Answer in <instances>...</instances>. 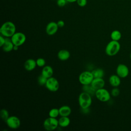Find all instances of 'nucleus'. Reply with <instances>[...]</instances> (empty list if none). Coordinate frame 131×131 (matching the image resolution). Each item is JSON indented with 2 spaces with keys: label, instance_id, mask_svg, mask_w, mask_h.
I'll return each instance as SVG.
<instances>
[{
  "label": "nucleus",
  "instance_id": "25",
  "mask_svg": "<svg viewBox=\"0 0 131 131\" xmlns=\"http://www.w3.org/2000/svg\"><path fill=\"white\" fill-rule=\"evenodd\" d=\"M48 78L45 76L42 75L41 74L37 78V82L39 85L41 86H43L46 85Z\"/></svg>",
  "mask_w": 131,
  "mask_h": 131
},
{
  "label": "nucleus",
  "instance_id": "1",
  "mask_svg": "<svg viewBox=\"0 0 131 131\" xmlns=\"http://www.w3.org/2000/svg\"><path fill=\"white\" fill-rule=\"evenodd\" d=\"M16 32V27L13 23L10 21L5 22L0 28L1 35L5 37L11 38Z\"/></svg>",
  "mask_w": 131,
  "mask_h": 131
},
{
  "label": "nucleus",
  "instance_id": "7",
  "mask_svg": "<svg viewBox=\"0 0 131 131\" xmlns=\"http://www.w3.org/2000/svg\"><path fill=\"white\" fill-rule=\"evenodd\" d=\"M11 39L15 46H20L23 45L26 40V35L20 32H15L11 37Z\"/></svg>",
  "mask_w": 131,
  "mask_h": 131
},
{
  "label": "nucleus",
  "instance_id": "23",
  "mask_svg": "<svg viewBox=\"0 0 131 131\" xmlns=\"http://www.w3.org/2000/svg\"><path fill=\"white\" fill-rule=\"evenodd\" d=\"M0 116L2 119L6 122L8 118L9 117V113L8 110L5 108H3L0 111Z\"/></svg>",
  "mask_w": 131,
  "mask_h": 131
},
{
  "label": "nucleus",
  "instance_id": "15",
  "mask_svg": "<svg viewBox=\"0 0 131 131\" xmlns=\"http://www.w3.org/2000/svg\"><path fill=\"white\" fill-rule=\"evenodd\" d=\"M57 57L59 60L61 61H66L70 58V53L67 50L62 49L58 51L57 53Z\"/></svg>",
  "mask_w": 131,
  "mask_h": 131
},
{
  "label": "nucleus",
  "instance_id": "6",
  "mask_svg": "<svg viewBox=\"0 0 131 131\" xmlns=\"http://www.w3.org/2000/svg\"><path fill=\"white\" fill-rule=\"evenodd\" d=\"M111 95V94L110 92L103 88L96 90L95 96L100 101L105 102L110 100Z\"/></svg>",
  "mask_w": 131,
  "mask_h": 131
},
{
  "label": "nucleus",
  "instance_id": "27",
  "mask_svg": "<svg viewBox=\"0 0 131 131\" xmlns=\"http://www.w3.org/2000/svg\"><path fill=\"white\" fill-rule=\"evenodd\" d=\"M120 94V90L118 88V87H114V88L112 90L111 94L113 97H117Z\"/></svg>",
  "mask_w": 131,
  "mask_h": 131
},
{
  "label": "nucleus",
  "instance_id": "33",
  "mask_svg": "<svg viewBox=\"0 0 131 131\" xmlns=\"http://www.w3.org/2000/svg\"><path fill=\"white\" fill-rule=\"evenodd\" d=\"M66 1L69 3H73V2L77 1V0H66Z\"/></svg>",
  "mask_w": 131,
  "mask_h": 131
},
{
  "label": "nucleus",
  "instance_id": "16",
  "mask_svg": "<svg viewBox=\"0 0 131 131\" xmlns=\"http://www.w3.org/2000/svg\"><path fill=\"white\" fill-rule=\"evenodd\" d=\"M110 84L113 87H118L121 83L120 77L117 75H111L108 79Z\"/></svg>",
  "mask_w": 131,
  "mask_h": 131
},
{
  "label": "nucleus",
  "instance_id": "22",
  "mask_svg": "<svg viewBox=\"0 0 131 131\" xmlns=\"http://www.w3.org/2000/svg\"><path fill=\"white\" fill-rule=\"evenodd\" d=\"M121 33L119 30H114L111 33V38L112 40L119 41L121 38Z\"/></svg>",
  "mask_w": 131,
  "mask_h": 131
},
{
  "label": "nucleus",
  "instance_id": "2",
  "mask_svg": "<svg viewBox=\"0 0 131 131\" xmlns=\"http://www.w3.org/2000/svg\"><path fill=\"white\" fill-rule=\"evenodd\" d=\"M120 47V44L118 41L112 40L107 44L105 47V53L110 56H115L119 52Z\"/></svg>",
  "mask_w": 131,
  "mask_h": 131
},
{
  "label": "nucleus",
  "instance_id": "31",
  "mask_svg": "<svg viewBox=\"0 0 131 131\" xmlns=\"http://www.w3.org/2000/svg\"><path fill=\"white\" fill-rule=\"evenodd\" d=\"M57 25L59 28H62L64 26V22L62 20H59L57 22Z\"/></svg>",
  "mask_w": 131,
  "mask_h": 131
},
{
  "label": "nucleus",
  "instance_id": "12",
  "mask_svg": "<svg viewBox=\"0 0 131 131\" xmlns=\"http://www.w3.org/2000/svg\"><path fill=\"white\" fill-rule=\"evenodd\" d=\"M91 85L94 89L97 90L104 88L105 81L102 78H94Z\"/></svg>",
  "mask_w": 131,
  "mask_h": 131
},
{
  "label": "nucleus",
  "instance_id": "26",
  "mask_svg": "<svg viewBox=\"0 0 131 131\" xmlns=\"http://www.w3.org/2000/svg\"><path fill=\"white\" fill-rule=\"evenodd\" d=\"M37 66L39 67H43L46 64V60L43 58H38L36 60Z\"/></svg>",
  "mask_w": 131,
  "mask_h": 131
},
{
  "label": "nucleus",
  "instance_id": "9",
  "mask_svg": "<svg viewBox=\"0 0 131 131\" xmlns=\"http://www.w3.org/2000/svg\"><path fill=\"white\" fill-rule=\"evenodd\" d=\"M5 122L10 128L13 129H17L20 127L21 124L20 120L15 116H9Z\"/></svg>",
  "mask_w": 131,
  "mask_h": 131
},
{
  "label": "nucleus",
  "instance_id": "14",
  "mask_svg": "<svg viewBox=\"0 0 131 131\" xmlns=\"http://www.w3.org/2000/svg\"><path fill=\"white\" fill-rule=\"evenodd\" d=\"M14 44L13 43L11 38L6 37V41L5 43L2 47L3 50L5 52H9L13 50Z\"/></svg>",
  "mask_w": 131,
  "mask_h": 131
},
{
  "label": "nucleus",
  "instance_id": "34",
  "mask_svg": "<svg viewBox=\"0 0 131 131\" xmlns=\"http://www.w3.org/2000/svg\"><path fill=\"white\" fill-rule=\"evenodd\" d=\"M129 56H130V58L131 59V52H130V55H129Z\"/></svg>",
  "mask_w": 131,
  "mask_h": 131
},
{
  "label": "nucleus",
  "instance_id": "13",
  "mask_svg": "<svg viewBox=\"0 0 131 131\" xmlns=\"http://www.w3.org/2000/svg\"><path fill=\"white\" fill-rule=\"evenodd\" d=\"M24 66L27 71H32L34 70L37 66L36 60L32 58L28 59L25 62Z\"/></svg>",
  "mask_w": 131,
  "mask_h": 131
},
{
  "label": "nucleus",
  "instance_id": "4",
  "mask_svg": "<svg viewBox=\"0 0 131 131\" xmlns=\"http://www.w3.org/2000/svg\"><path fill=\"white\" fill-rule=\"evenodd\" d=\"M58 126V120L56 118L49 117L46 118L43 123V126L44 128L48 131L54 130Z\"/></svg>",
  "mask_w": 131,
  "mask_h": 131
},
{
  "label": "nucleus",
  "instance_id": "32",
  "mask_svg": "<svg viewBox=\"0 0 131 131\" xmlns=\"http://www.w3.org/2000/svg\"><path fill=\"white\" fill-rule=\"evenodd\" d=\"M18 46H14V47H13V50H14V51H16V50H18Z\"/></svg>",
  "mask_w": 131,
  "mask_h": 131
},
{
  "label": "nucleus",
  "instance_id": "19",
  "mask_svg": "<svg viewBox=\"0 0 131 131\" xmlns=\"http://www.w3.org/2000/svg\"><path fill=\"white\" fill-rule=\"evenodd\" d=\"M58 120L59 126L61 127H66L68 126L70 123V119L69 117L61 116Z\"/></svg>",
  "mask_w": 131,
  "mask_h": 131
},
{
  "label": "nucleus",
  "instance_id": "11",
  "mask_svg": "<svg viewBox=\"0 0 131 131\" xmlns=\"http://www.w3.org/2000/svg\"><path fill=\"white\" fill-rule=\"evenodd\" d=\"M58 28L57 23L51 21L47 24L46 28V32L49 35H53L57 32Z\"/></svg>",
  "mask_w": 131,
  "mask_h": 131
},
{
  "label": "nucleus",
  "instance_id": "5",
  "mask_svg": "<svg viewBox=\"0 0 131 131\" xmlns=\"http://www.w3.org/2000/svg\"><path fill=\"white\" fill-rule=\"evenodd\" d=\"M93 79L94 76L92 72L89 71H83L82 73H81L78 78L79 82L82 85L91 84Z\"/></svg>",
  "mask_w": 131,
  "mask_h": 131
},
{
  "label": "nucleus",
  "instance_id": "17",
  "mask_svg": "<svg viewBox=\"0 0 131 131\" xmlns=\"http://www.w3.org/2000/svg\"><path fill=\"white\" fill-rule=\"evenodd\" d=\"M53 69L50 66H45L43 67L41 74L45 76L46 78H49L51 77H52L53 75Z\"/></svg>",
  "mask_w": 131,
  "mask_h": 131
},
{
  "label": "nucleus",
  "instance_id": "28",
  "mask_svg": "<svg viewBox=\"0 0 131 131\" xmlns=\"http://www.w3.org/2000/svg\"><path fill=\"white\" fill-rule=\"evenodd\" d=\"M77 4L80 7H84L87 4V0H77L76 1Z\"/></svg>",
  "mask_w": 131,
  "mask_h": 131
},
{
  "label": "nucleus",
  "instance_id": "8",
  "mask_svg": "<svg viewBox=\"0 0 131 131\" xmlns=\"http://www.w3.org/2000/svg\"><path fill=\"white\" fill-rule=\"evenodd\" d=\"M45 86L49 91L55 92L58 90L59 83L58 80L52 76L48 78Z\"/></svg>",
  "mask_w": 131,
  "mask_h": 131
},
{
  "label": "nucleus",
  "instance_id": "3",
  "mask_svg": "<svg viewBox=\"0 0 131 131\" xmlns=\"http://www.w3.org/2000/svg\"><path fill=\"white\" fill-rule=\"evenodd\" d=\"M78 103L82 109L89 108L92 103V96L86 92H82L79 95Z\"/></svg>",
  "mask_w": 131,
  "mask_h": 131
},
{
  "label": "nucleus",
  "instance_id": "10",
  "mask_svg": "<svg viewBox=\"0 0 131 131\" xmlns=\"http://www.w3.org/2000/svg\"><path fill=\"white\" fill-rule=\"evenodd\" d=\"M116 73L120 78H125L129 74V69L127 66L124 64H119L116 68Z\"/></svg>",
  "mask_w": 131,
  "mask_h": 131
},
{
  "label": "nucleus",
  "instance_id": "24",
  "mask_svg": "<svg viewBox=\"0 0 131 131\" xmlns=\"http://www.w3.org/2000/svg\"><path fill=\"white\" fill-rule=\"evenodd\" d=\"M59 115V108H53L51 109L49 112V117L53 118H57Z\"/></svg>",
  "mask_w": 131,
  "mask_h": 131
},
{
  "label": "nucleus",
  "instance_id": "29",
  "mask_svg": "<svg viewBox=\"0 0 131 131\" xmlns=\"http://www.w3.org/2000/svg\"><path fill=\"white\" fill-rule=\"evenodd\" d=\"M67 2V1L66 0H57V4L59 7H62L66 5Z\"/></svg>",
  "mask_w": 131,
  "mask_h": 131
},
{
  "label": "nucleus",
  "instance_id": "21",
  "mask_svg": "<svg viewBox=\"0 0 131 131\" xmlns=\"http://www.w3.org/2000/svg\"><path fill=\"white\" fill-rule=\"evenodd\" d=\"M94 78H103L104 75V72L102 69L97 68L92 71Z\"/></svg>",
  "mask_w": 131,
  "mask_h": 131
},
{
  "label": "nucleus",
  "instance_id": "30",
  "mask_svg": "<svg viewBox=\"0 0 131 131\" xmlns=\"http://www.w3.org/2000/svg\"><path fill=\"white\" fill-rule=\"evenodd\" d=\"M6 41V37L3 36V35H0V47H2L3 45L5 43Z\"/></svg>",
  "mask_w": 131,
  "mask_h": 131
},
{
  "label": "nucleus",
  "instance_id": "18",
  "mask_svg": "<svg viewBox=\"0 0 131 131\" xmlns=\"http://www.w3.org/2000/svg\"><path fill=\"white\" fill-rule=\"evenodd\" d=\"M59 115L63 117H69L72 112L71 107L68 105H62L59 108Z\"/></svg>",
  "mask_w": 131,
  "mask_h": 131
},
{
  "label": "nucleus",
  "instance_id": "20",
  "mask_svg": "<svg viewBox=\"0 0 131 131\" xmlns=\"http://www.w3.org/2000/svg\"><path fill=\"white\" fill-rule=\"evenodd\" d=\"M82 92H86L91 95L92 96L95 95V93L96 90L94 89L91 84L87 85H83L82 87Z\"/></svg>",
  "mask_w": 131,
  "mask_h": 131
}]
</instances>
